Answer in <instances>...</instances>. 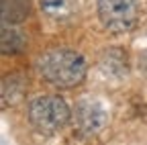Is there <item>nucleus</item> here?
<instances>
[{
    "label": "nucleus",
    "mask_w": 147,
    "mask_h": 145,
    "mask_svg": "<svg viewBox=\"0 0 147 145\" xmlns=\"http://www.w3.org/2000/svg\"><path fill=\"white\" fill-rule=\"evenodd\" d=\"M139 69L143 71V74L147 76V49L141 53V55H139Z\"/></svg>",
    "instance_id": "10"
},
{
    "label": "nucleus",
    "mask_w": 147,
    "mask_h": 145,
    "mask_svg": "<svg viewBox=\"0 0 147 145\" xmlns=\"http://www.w3.org/2000/svg\"><path fill=\"white\" fill-rule=\"evenodd\" d=\"M71 111L59 96H39L29 104V121L39 133L53 135L69 123Z\"/></svg>",
    "instance_id": "2"
},
{
    "label": "nucleus",
    "mask_w": 147,
    "mask_h": 145,
    "mask_svg": "<svg viewBox=\"0 0 147 145\" xmlns=\"http://www.w3.org/2000/svg\"><path fill=\"white\" fill-rule=\"evenodd\" d=\"M27 45L25 37H23V33L18 31V29H12L4 23L2 27V53H18V51H23Z\"/></svg>",
    "instance_id": "9"
},
{
    "label": "nucleus",
    "mask_w": 147,
    "mask_h": 145,
    "mask_svg": "<svg viewBox=\"0 0 147 145\" xmlns=\"http://www.w3.org/2000/svg\"><path fill=\"white\" fill-rule=\"evenodd\" d=\"M25 90H27V82H25V78L21 74H8L2 80V100H4V106L16 104L23 98Z\"/></svg>",
    "instance_id": "7"
},
{
    "label": "nucleus",
    "mask_w": 147,
    "mask_h": 145,
    "mask_svg": "<svg viewBox=\"0 0 147 145\" xmlns=\"http://www.w3.org/2000/svg\"><path fill=\"white\" fill-rule=\"evenodd\" d=\"M45 82L57 88H74L86 78V59L71 49H51L37 61Z\"/></svg>",
    "instance_id": "1"
},
{
    "label": "nucleus",
    "mask_w": 147,
    "mask_h": 145,
    "mask_svg": "<svg viewBox=\"0 0 147 145\" xmlns=\"http://www.w3.org/2000/svg\"><path fill=\"white\" fill-rule=\"evenodd\" d=\"M2 2V21L6 25H18L29 19L31 2L29 0H0Z\"/></svg>",
    "instance_id": "6"
},
{
    "label": "nucleus",
    "mask_w": 147,
    "mask_h": 145,
    "mask_svg": "<svg viewBox=\"0 0 147 145\" xmlns=\"http://www.w3.org/2000/svg\"><path fill=\"white\" fill-rule=\"evenodd\" d=\"M98 19L110 33L133 31L139 19L137 0H98Z\"/></svg>",
    "instance_id": "3"
},
{
    "label": "nucleus",
    "mask_w": 147,
    "mask_h": 145,
    "mask_svg": "<svg viewBox=\"0 0 147 145\" xmlns=\"http://www.w3.org/2000/svg\"><path fill=\"white\" fill-rule=\"evenodd\" d=\"M41 10L49 16V19L63 23L71 19L74 12L78 10V0H39Z\"/></svg>",
    "instance_id": "5"
},
{
    "label": "nucleus",
    "mask_w": 147,
    "mask_h": 145,
    "mask_svg": "<svg viewBox=\"0 0 147 145\" xmlns=\"http://www.w3.org/2000/svg\"><path fill=\"white\" fill-rule=\"evenodd\" d=\"M108 115L104 106L92 100H82L74 108V125L82 135H96L104 129Z\"/></svg>",
    "instance_id": "4"
},
{
    "label": "nucleus",
    "mask_w": 147,
    "mask_h": 145,
    "mask_svg": "<svg viewBox=\"0 0 147 145\" xmlns=\"http://www.w3.org/2000/svg\"><path fill=\"white\" fill-rule=\"evenodd\" d=\"M100 67L104 74L121 78L123 74H127V55L121 49H110L100 57Z\"/></svg>",
    "instance_id": "8"
}]
</instances>
